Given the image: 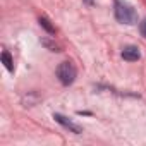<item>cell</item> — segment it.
<instances>
[{
  "instance_id": "cell-4",
  "label": "cell",
  "mask_w": 146,
  "mask_h": 146,
  "mask_svg": "<svg viewBox=\"0 0 146 146\" xmlns=\"http://www.w3.org/2000/svg\"><path fill=\"white\" fill-rule=\"evenodd\" d=\"M122 58L127 60V62H136V60L141 58V52H139L137 46H134V45H127V46L122 48Z\"/></svg>"
},
{
  "instance_id": "cell-6",
  "label": "cell",
  "mask_w": 146,
  "mask_h": 146,
  "mask_svg": "<svg viewBox=\"0 0 146 146\" xmlns=\"http://www.w3.org/2000/svg\"><path fill=\"white\" fill-rule=\"evenodd\" d=\"M40 26L46 31V33H50V35H55V26H52V23L46 19V17H40Z\"/></svg>"
},
{
  "instance_id": "cell-1",
  "label": "cell",
  "mask_w": 146,
  "mask_h": 146,
  "mask_svg": "<svg viewBox=\"0 0 146 146\" xmlns=\"http://www.w3.org/2000/svg\"><path fill=\"white\" fill-rule=\"evenodd\" d=\"M113 12H115V19L122 24H136L137 23V12L136 9L122 0H115L113 4Z\"/></svg>"
},
{
  "instance_id": "cell-3",
  "label": "cell",
  "mask_w": 146,
  "mask_h": 146,
  "mask_svg": "<svg viewBox=\"0 0 146 146\" xmlns=\"http://www.w3.org/2000/svg\"><path fill=\"white\" fill-rule=\"evenodd\" d=\"M53 119H55L60 125H64L65 129H69L70 132H74V134H81V132H83V127H81V125H78L76 122H72L70 119L64 117L62 113H53Z\"/></svg>"
},
{
  "instance_id": "cell-5",
  "label": "cell",
  "mask_w": 146,
  "mask_h": 146,
  "mask_svg": "<svg viewBox=\"0 0 146 146\" xmlns=\"http://www.w3.org/2000/svg\"><path fill=\"white\" fill-rule=\"evenodd\" d=\"M2 62H4V65H5V69L9 72H14V60H12V57H11V53L7 50L2 52Z\"/></svg>"
},
{
  "instance_id": "cell-8",
  "label": "cell",
  "mask_w": 146,
  "mask_h": 146,
  "mask_svg": "<svg viewBox=\"0 0 146 146\" xmlns=\"http://www.w3.org/2000/svg\"><path fill=\"white\" fill-rule=\"evenodd\" d=\"M139 31H141V35H143V36L146 38V19H144V21H143V23L139 24Z\"/></svg>"
},
{
  "instance_id": "cell-7",
  "label": "cell",
  "mask_w": 146,
  "mask_h": 146,
  "mask_svg": "<svg viewBox=\"0 0 146 146\" xmlns=\"http://www.w3.org/2000/svg\"><path fill=\"white\" fill-rule=\"evenodd\" d=\"M41 45H43L45 48H48L50 52H60V45H57V43H55V41H52V40L43 38V40H41Z\"/></svg>"
},
{
  "instance_id": "cell-2",
  "label": "cell",
  "mask_w": 146,
  "mask_h": 146,
  "mask_svg": "<svg viewBox=\"0 0 146 146\" xmlns=\"http://www.w3.org/2000/svg\"><path fill=\"white\" fill-rule=\"evenodd\" d=\"M76 76H78V70H76V67H74L72 62H60L58 64L57 78H58V81L64 86H70L72 83L76 81Z\"/></svg>"
}]
</instances>
